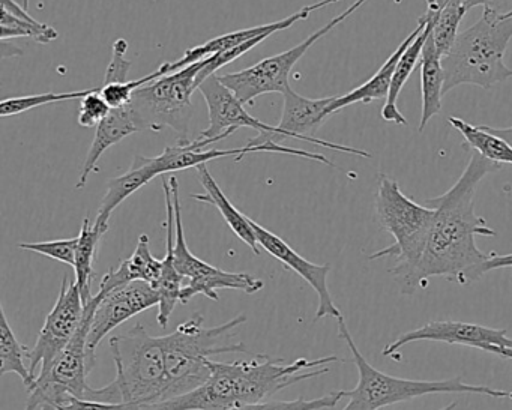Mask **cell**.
<instances>
[{"instance_id": "cell-11", "label": "cell", "mask_w": 512, "mask_h": 410, "mask_svg": "<svg viewBox=\"0 0 512 410\" xmlns=\"http://www.w3.org/2000/svg\"><path fill=\"white\" fill-rule=\"evenodd\" d=\"M83 316H85V301H83L82 292L76 280L70 281L65 277L58 301L53 305L52 311L47 314L37 343L28 352L29 370L32 376L37 377L38 367H40V373L52 367L53 362L73 340Z\"/></svg>"}, {"instance_id": "cell-22", "label": "cell", "mask_w": 512, "mask_h": 410, "mask_svg": "<svg viewBox=\"0 0 512 410\" xmlns=\"http://www.w3.org/2000/svg\"><path fill=\"white\" fill-rule=\"evenodd\" d=\"M139 131L140 128L130 104L110 110L109 115L100 122L95 130L94 142H92L88 157L83 164V170L76 185L77 190H82L88 182L89 176L98 172V161L101 160L107 149L118 145L119 142L127 139L131 134L139 133Z\"/></svg>"}, {"instance_id": "cell-26", "label": "cell", "mask_w": 512, "mask_h": 410, "mask_svg": "<svg viewBox=\"0 0 512 410\" xmlns=\"http://www.w3.org/2000/svg\"><path fill=\"white\" fill-rule=\"evenodd\" d=\"M196 169L205 194H194V199L215 206L223 215L224 221L232 229V232L241 241H244L253 250L254 254H260L259 242H257L256 233H254L253 226H251V218L242 214L232 205V202L227 199L226 194L221 190L220 185L215 181L214 176L209 172L206 164H202Z\"/></svg>"}, {"instance_id": "cell-10", "label": "cell", "mask_w": 512, "mask_h": 410, "mask_svg": "<svg viewBox=\"0 0 512 410\" xmlns=\"http://www.w3.org/2000/svg\"><path fill=\"white\" fill-rule=\"evenodd\" d=\"M170 190H172L173 206H175V266L179 274L187 283L181 292V304H187L197 295H205L212 301H218V290L230 289L254 295L265 287L259 278L244 272H227L223 269L209 265L205 260L199 259L191 253L185 239L184 226H182L181 200H179V185L176 176H170Z\"/></svg>"}, {"instance_id": "cell-12", "label": "cell", "mask_w": 512, "mask_h": 410, "mask_svg": "<svg viewBox=\"0 0 512 410\" xmlns=\"http://www.w3.org/2000/svg\"><path fill=\"white\" fill-rule=\"evenodd\" d=\"M197 91L202 92L206 104H208L209 127L203 131L200 139L220 140L235 134L239 128H253L259 133L256 139H251L250 143L254 146L262 145V143L272 142L283 143L287 139L286 134L278 127L265 124L259 119L253 118L250 113L245 110V104H242L235 97L229 88L221 83L217 74L208 77Z\"/></svg>"}, {"instance_id": "cell-1", "label": "cell", "mask_w": 512, "mask_h": 410, "mask_svg": "<svg viewBox=\"0 0 512 410\" xmlns=\"http://www.w3.org/2000/svg\"><path fill=\"white\" fill-rule=\"evenodd\" d=\"M500 169V164L476 152L470 155L466 169L445 194L427 200V206L434 209V218L424 256L413 277V293L428 287L431 277H442L461 286L479 280V266L488 254L476 247V236L496 238L497 233L476 215V190L488 173Z\"/></svg>"}, {"instance_id": "cell-18", "label": "cell", "mask_w": 512, "mask_h": 410, "mask_svg": "<svg viewBox=\"0 0 512 410\" xmlns=\"http://www.w3.org/2000/svg\"><path fill=\"white\" fill-rule=\"evenodd\" d=\"M253 152H277V154L295 155V157L307 158V160L319 161V163L334 166L328 158L320 154H311V152L302 151V149L289 148V146L281 145V143L265 142L263 145L253 146L251 143L236 149H205L191 148L188 145L170 146L164 149L163 154L155 158L158 173L160 176L166 173L181 172V170L191 169V167H199L202 164H208L209 161L220 160L224 157H236V161L241 160L244 155L253 154Z\"/></svg>"}, {"instance_id": "cell-25", "label": "cell", "mask_w": 512, "mask_h": 410, "mask_svg": "<svg viewBox=\"0 0 512 410\" xmlns=\"http://www.w3.org/2000/svg\"><path fill=\"white\" fill-rule=\"evenodd\" d=\"M161 269H163V259L152 256L148 235H140L133 256L124 260L119 268L112 269L104 275L98 293L104 295L133 281H146L155 287L160 280Z\"/></svg>"}, {"instance_id": "cell-36", "label": "cell", "mask_w": 512, "mask_h": 410, "mask_svg": "<svg viewBox=\"0 0 512 410\" xmlns=\"http://www.w3.org/2000/svg\"><path fill=\"white\" fill-rule=\"evenodd\" d=\"M79 236L70 239H56L46 242H19L17 247L32 253L43 254L50 259L58 260L65 265L73 266L76 263V248Z\"/></svg>"}, {"instance_id": "cell-34", "label": "cell", "mask_w": 512, "mask_h": 410, "mask_svg": "<svg viewBox=\"0 0 512 410\" xmlns=\"http://www.w3.org/2000/svg\"><path fill=\"white\" fill-rule=\"evenodd\" d=\"M347 391H334L314 400L298 398L295 401H262V403L247 404L233 407L229 410H323L337 406L341 398L346 397Z\"/></svg>"}, {"instance_id": "cell-21", "label": "cell", "mask_w": 512, "mask_h": 410, "mask_svg": "<svg viewBox=\"0 0 512 410\" xmlns=\"http://www.w3.org/2000/svg\"><path fill=\"white\" fill-rule=\"evenodd\" d=\"M157 176H160V173H158L155 158L137 155L127 173L119 176V178L112 179L107 184V193L103 197L100 209H98L94 226L106 235L107 230H109L110 217L118 209V206L124 203L128 197L137 193L140 188L148 185Z\"/></svg>"}, {"instance_id": "cell-31", "label": "cell", "mask_w": 512, "mask_h": 410, "mask_svg": "<svg viewBox=\"0 0 512 410\" xmlns=\"http://www.w3.org/2000/svg\"><path fill=\"white\" fill-rule=\"evenodd\" d=\"M0 26H2V31H0V40L2 41L10 40V38L11 40L13 38H32L37 43L49 44L58 40L59 37L56 29L46 23L38 22V20L29 22V20L19 19L4 10H2Z\"/></svg>"}, {"instance_id": "cell-29", "label": "cell", "mask_w": 512, "mask_h": 410, "mask_svg": "<svg viewBox=\"0 0 512 410\" xmlns=\"http://www.w3.org/2000/svg\"><path fill=\"white\" fill-rule=\"evenodd\" d=\"M28 352L29 350L17 340L2 305L0 307V376L8 373L17 374L29 391L35 385L37 377L32 376L31 370L25 365Z\"/></svg>"}, {"instance_id": "cell-28", "label": "cell", "mask_w": 512, "mask_h": 410, "mask_svg": "<svg viewBox=\"0 0 512 410\" xmlns=\"http://www.w3.org/2000/svg\"><path fill=\"white\" fill-rule=\"evenodd\" d=\"M449 124L464 137V148L472 149L478 152L487 160L497 164H511L512 166V146L497 134L487 130L485 125L475 127L463 119L451 116L448 118Z\"/></svg>"}, {"instance_id": "cell-30", "label": "cell", "mask_w": 512, "mask_h": 410, "mask_svg": "<svg viewBox=\"0 0 512 410\" xmlns=\"http://www.w3.org/2000/svg\"><path fill=\"white\" fill-rule=\"evenodd\" d=\"M104 233L97 227L91 226L89 218H85L82 224V230L79 233V241L76 248V263H74V272H76L77 286L82 292L85 305L91 301L94 296L91 293L92 275H94V262L97 257L98 245Z\"/></svg>"}, {"instance_id": "cell-46", "label": "cell", "mask_w": 512, "mask_h": 410, "mask_svg": "<svg viewBox=\"0 0 512 410\" xmlns=\"http://www.w3.org/2000/svg\"><path fill=\"white\" fill-rule=\"evenodd\" d=\"M130 410H148L145 406H142V404H131Z\"/></svg>"}, {"instance_id": "cell-48", "label": "cell", "mask_w": 512, "mask_h": 410, "mask_svg": "<svg viewBox=\"0 0 512 410\" xmlns=\"http://www.w3.org/2000/svg\"><path fill=\"white\" fill-rule=\"evenodd\" d=\"M502 358L511 359L512 361V355H503Z\"/></svg>"}, {"instance_id": "cell-20", "label": "cell", "mask_w": 512, "mask_h": 410, "mask_svg": "<svg viewBox=\"0 0 512 410\" xmlns=\"http://www.w3.org/2000/svg\"><path fill=\"white\" fill-rule=\"evenodd\" d=\"M163 188L167 209V248L160 280H158L155 290L160 295L157 322L161 328H166L176 304L181 302V292L184 289L185 278L179 274L175 266V253H173V248H175V206H173L172 190H170L169 181L166 178L163 179Z\"/></svg>"}, {"instance_id": "cell-40", "label": "cell", "mask_w": 512, "mask_h": 410, "mask_svg": "<svg viewBox=\"0 0 512 410\" xmlns=\"http://www.w3.org/2000/svg\"><path fill=\"white\" fill-rule=\"evenodd\" d=\"M451 4L463 5L467 11L475 7H491L497 10V5H500V0H427V7H433L439 11L445 8L446 5Z\"/></svg>"}, {"instance_id": "cell-4", "label": "cell", "mask_w": 512, "mask_h": 410, "mask_svg": "<svg viewBox=\"0 0 512 410\" xmlns=\"http://www.w3.org/2000/svg\"><path fill=\"white\" fill-rule=\"evenodd\" d=\"M116 377L104 388H89L85 398L106 403L155 404L164 401L166 350L163 337H152L137 323L109 341Z\"/></svg>"}, {"instance_id": "cell-47", "label": "cell", "mask_w": 512, "mask_h": 410, "mask_svg": "<svg viewBox=\"0 0 512 410\" xmlns=\"http://www.w3.org/2000/svg\"><path fill=\"white\" fill-rule=\"evenodd\" d=\"M502 17H503V19H511V17H512V10L511 11H506V13H502Z\"/></svg>"}, {"instance_id": "cell-24", "label": "cell", "mask_w": 512, "mask_h": 410, "mask_svg": "<svg viewBox=\"0 0 512 410\" xmlns=\"http://www.w3.org/2000/svg\"><path fill=\"white\" fill-rule=\"evenodd\" d=\"M437 13H439V10H436V8L427 7V11L424 14L427 25H425L424 31L407 47L406 52L398 61L394 76H392L391 88H389V94L382 109L383 121L392 122V124L400 125V127H406L407 119L404 118L403 113L397 107L398 98H400L401 91H403L407 80L415 71L416 65H418V62H421L422 49H424L425 41H427L431 28H433Z\"/></svg>"}, {"instance_id": "cell-39", "label": "cell", "mask_w": 512, "mask_h": 410, "mask_svg": "<svg viewBox=\"0 0 512 410\" xmlns=\"http://www.w3.org/2000/svg\"><path fill=\"white\" fill-rule=\"evenodd\" d=\"M59 410H130L127 403H106V401L88 400L76 395L70 398Z\"/></svg>"}, {"instance_id": "cell-37", "label": "cell", "mask_w": 512, "mask_h": 410, "mask_svg": "<svg viewBox=\"0 0 512 410\" xmlns=\"http://www.w3.org/2000/svg\"><path fill=\"white\" fill-rule=\"evenodd\" d=\"M110 110L109 104L101 97L100 88L92 89L80 103L79 124L85 128H97Z\"/></svg>"}, {"instance_id": "cell-32", "label": "cell", "mask_w": 512, "mask_h": 410, "mask_svg": "<svg viewBox=\"0 0 512 410\" xmlns=\"http://www.w3.org/2000/svg\"><path fill=\"white\" fill-rule=\"evenodd\" d=\"M466 13V8L457 4L446 5L437 13L431 35H433L434 46L442 58L454 46L458 37V28Z\"/></svg>"}, {"instance_id": "cell-41", "label": "cell", "mask_w": 512, "mask_h": 410, "mask_svg": "<svg viewBox=\"0 0 512 410\" xmlns=\"http://www.w3.org/2000/svg\"><path fill=\"white\" fill-rule=\"evenodd\" d=\"M512 268V253L503 254L499 256L496 253L488 254V259L479 266V278L484 277L487 272L494 271V269Z\"/></svg>"}, {"instance_id": "cell-27", "label": "cell", "mask_w": 512, "mask_h": 410, "mask_svg": "<svg viewBox=\"0 0 512 410\" xmlns=\"http://www.w3.org/2000/svg\"><path fill=\"white\" fill-rule=\"evenodd\" d=\"M443 88H445V71L442 67V56L437 52L430 32L421 55L422 112L419 133H424L431 118L442 112V98L445 95Z\"/></svg>"}, {"instance_id": "cell-33", "label": "cell", "mask_w": 512, "mask_h": 410, "mask_svg": "<svg viewBox=\"0 0 512 410\" xmlns=\"http://www.w3.org/2000/svg\"><path fill=\"white\" fill-rule=\"evenodd\" d=\"M91 91L92 89H88V91L64 92V94L49 92V94L7 98V100L0 103V116H2V118H8V116H17L20 115V113L37 109V107L47 106V104L62 103V101L82 100V98H85Z\"/></svg>"}, {"instance_id": "cell-23", "label": "cell", "mask_w": 512, "mask_h": 410, "mask_svg": "<svg viewBox=\"0 0 512 410\" xmlns=\"http://www.w3.org/2000/svg\"><path fill=\"white\" fill-rule=\"evenodd\" d=\"M425 17L422 16L421 19L418 20V25L416 28L410 32L409 37L404 38L403 43L398 46V49L386 59L385 64L380 67V70L371 77L368 82H365L364 85L358 86V88L353 89V91L347 92V94L340 95V97L335 98L332 106L329 107V112L331 115L334 113L340 112L344 107L353 106V104L364 103L370 104L371 101L382 100V98L388 97L389 88H391L392 76H394L395 68H397L398 61H400L401 56L406 52L407 47L416 40L419 34L425 29Z\"/></svg>"}, {"instance_id": "cell-6", "label": "cell", "mask_w": 512, "mask_h": 410, "mask_svg": "<svg viewBox=\"0 0 512 410\" xmlns=\"http://www.w3.org/2000/svg\"><path fill=\"white\" fill-rule=\"evenodd\" d=\"M376 217L380 229L391 233L394 244L371 254L368 260L394 257L395 265L388 272L397 280L401 295H413V277L427 247L434 209L413 202L397 181L382 175L376 194Z\"/></svg>"}, {"instance_id": "cell-9", "label": "cell", "mask_w": 512, "mask_h": 410, "mask_svg": "<svg viewBox=\"0 0 512 410\" xmlns=\"http://www.w3.org/2000/svg\"><path fill=\"white\" fill-rule=\"evenodd\" d=\"M367 0H356L355 4L350 5L343 13L326 23L319 31L311 34L307 40L302 41L298 46L280 55L272 56V58L263 59L257 62L253 67L247 70L239 71V73L226 74L221 76L220 80L226 88L235 94V97L242 104H253L256 98L265 94H283L289 85V76L293 67L304 58L305 53L323 37L329 34L332 29L349 19L355 11H358Z\"/></svg>"}, {"instance_id": "cell-5", "label": "cell", "mask_w": 512, "mask_h": 410, "mask_svg": "<svg viewBox=\"0 0 512 410\" xmlns=\"http://www.w3.org/2000/svg\"><path fill=\"white\" fill-rule=\"evenodd\" d=\"M511 40L512 17L503 19L496 8L484 7L481 19L458 34L454 46L442 58L443 94L461 85L490 89L512 79V70L503 61Z\"/></svg>"}, {"instance_id": "cell-13", "label": "cell", "mask_w": 512, "mask_h": 410, "mask_svg": "<svg viewBox=\"0 0 512 410\" xmlns=\"http://www.w3.org/2000/svg\"><path fill=\"white\" fill-rule=\"evenodd\" d=\"M98 295H100V302L95 310L88 337V358L91 370L95 367V350L109 332L130 320L131 317L160 304V295L157 290L146 281H133L112 292L104 295L98 293Z\"/></svg>"}, {"instance_id": "cell-8", "label": "cell", "mask_w": 512, "mask_h": 410, "mask_svg": "<svg viewBox=\"0 0 512 410\" xmlns=\"http://www.w3.org/2000/svg\"><path fill=\"white\" fill-rule=\"evenodd\" d=\"M203 61L167 74L134 92L130 107L140 131H161L169 127L178 134L179 145H188V128L193 116L196 80Z\"/></svg>"}, {"instance_id": "cell-19", "label": "cell", "mask_w": 512, "mask_h": 410, "mask_svg": "<svg viewBox=\"0 0 512 410\" xmlns=\"http://www.w3.org/2000/svg\"><path fill=\"white\" fill-rule=\"evenodd\" d=\"M337 2H341V0H320V2L308 5V7L299 10L298 13L280 20V22L254 26V28L241 29V31L232 32V34L221 35V37L214 38V40L208 41V43L202 44V46L188 49L187 52H185L184 58L176 62H167V64L161 65L160 70L163 71L164 76H167V74L176 73V71L182 70V68L188 67V65L205 61L209 56L235 49V47L241 46V44L247 43V41L254 40V38L260 37V35H269V37H271V35L286 31V29L292 28L295 23L307 19L314 11L322 10V8L337 4Z\"/></svg>"}, {"instance_id": "cell-44", "label": "cell", "mask_w": 512, "mask_h": 410, "mask_svg": "<svg viewBox=\"0 0 512 410\" xmlns=\"http://www.w3.org/2000/svg\"><path fill=\"white\" fill-rule=\"evenodd\" d=\"M494 130L499 131V133H503V134H512V127H508V128H494Z\"/></svg>"}, {"instance_id": "cell-45", "label": "cell", "mask_w": 512, "mask_h": 410, "mask_svg": "<svg viewBox=\"0 0 512 410\" xmlns=\"http://www.w3.org/2000/svg\"><path fill=\"white\" fill-rule=\"evenodd\" d=\"M458 406L457 401H452L451 404H448V406L442 407L440 410H455V407Z\"/></svg>"}, {"instance_id": "cell-43", "label": "cell", "mask_w": 512, "mask_h": 410, "mask_svg": "<svg viewBox=\"0 0 512 410\" xmlns=\"http://www.w3.org/2000/svg\"><path fill=\"white\" fill-rule=\"evenodd\" d=\"M487 130L488 131H491V133H494V134H497V136H500L502 137V139H505L506 142L509 143V145L512 146V134H503V133H499V131H496L494 130L493 127H487Z\"/></svg>"}, {"instance_id": "cell-42", "label": "cell", "mask_w": 512, "mask_h": 410, "mask_svg": "<svg viewBox=\"0 0 512 410\" xmlns=\"http://www.w3.org/2000/svg\"><path fill=\"white\" fill-rule=\"evenodd\" d=\"M484 352L494 353V355H512V349H508V347H499V346H488Z\"/></svg>"}, {"instance_id": "cell-7", "label": "cell", "mask_w": 512, "mask_h": 410, "mask_svg": "<svg viewBox=\"0 0 512 410\" xmlns=\"http://www.w3.org/2000/svg\"><path fill=\"white\" fill-rule=\"evenodd\" d=\"M337 325L338 334L349 346L359 373L358 385L352 391H347L346 397L349 398V403L343 410H380L382 407L404 403V401L430 394H478L499 398V400L502 398L512 400V392L490 388V386L470 385L463 382L461 377L431 382V380H410L389 376L374 368L365 359L353 341L343 316L338 317Z\"/></svg>"}, {"instance_id": "cell-14", "label": "cell", "mask_w": 512, "mask_h": 410, "mask_svg": "<svg viewBox=\"0 0 512 410\" xmlns=\"http://www.w3.org/2000/svg\"><path fill=\"white\" fill-rule=\"evenodd\" d=\"M415 341H439V343L461 344L485 350L488 346L508 347L512 349V338L506 329L487 328L475 323L458 320H434L421 328L400 335L397 340L383 349V356L397 359L398 350Z\"/></svg>"}, {"instance_id": "cell-2", "label": "cell", "mask_w": 512, "mask_h": 410, "mask_svg": "<svg viewBox=\"0 0 512 410\" xmlns=\"http://www.w3.org/2000/svg\"><path fill=\"white\" fill-rule=\"evenodd\" d=\"M338 356L299 358L284 364L281 358L256 355L253 361H211V376L199 388L163 403L142 404L148 410H229L262 403L277 392L328 373L326 365Z\"/></svg>"}, {"instance_id": "cell-15", "label": "cell", "mask_w": 512, "mask_h": 410, "mask_svg": "<svg viewBox=\"0 0 512 410\" xmlns=\"http://www.w3.org/2000/svg\"><path fill=\"white\" fill-rule=\"evenodd\" d=\"M283 98V115H281V121L277 127L289 139L313 143V145L322 146V148L346 152V154L358 155V157L362 158H371L370 152L317 139V131L332 116L331 112H329V107L332 106L337 97L311 100V98H305L302 95L296 94L292 88H287L283 92Z\"/></svg>"}, {"instance_id": "cell-17", "label": "cell", "mask_w": 512, "mask_h": 410, "mask_svg": "<svg viewBox=\"0 0 512 410\" xmlns=\"http://www.w3.org/2000/svg\"><path fill=\"white\" fill-rule=\"evenodd\" d=\"M251 226H253L254 233H256L259 247H262L266 253L271 254L275 259L280 260L290 271L304 278V281H307L313 287L314 292L319 296L316 320L323 319V317L338 319V317L343 316L337 305L334 304V299H332L331 292H329L328 275L331 272V265H316V263L304 259L284 239H281L275 233L269 232L268 229L260 226L256 221L251 220Z\"/></svg>"}, {"instance_id": "cell-16", "label": "cell", "mask_w": 512, "mask_h": 410, "mask_svg": "<svg viewBox=\"0 0 512 410\" xmlns=\"http://www.w3.org/2000/svg\"><path fill=\"white\" fill-rule=\"evenodd\" d=\"M98 302H100V295L97 293L85 305V316H83L82 323L74 334L73 340L68 343L64 352L58 356L49 370L38 373L35 382L52 383V385L61 386L62 389L76 397L85 398L86 392L91 388L86 382V377L91 371L88 358V337Z\"/></svg>"}, {"instance_id": "cell-35", "label": "cell", "mask_w": 512, "mask_h": 410, "mask_svg": "<svg viewBox=\"0 0 512 410\" xmlns=\"http://www.w3.org/2000/svg\"><path fill=\"white\" fill-rule=\"evenodd\" d=\"M163 76L164 74L158 68L155 73L149 74V76L143 77V79L134 80V82L103 83V86H100V94L104 101L109 104L110 109H119V107H125L131 103L134 92L137 89L148 85V83L155 82V80L161 79Z\"/></svg>"}, {"instance_id": "cell-38", "label": "cell", "mask_w": 512, "mask_h": 410, "mask_svg": "<svg viewBox=\"0 0 512 410\" xmlns=\"http://www.w3.org/2000/svg\"><path fill=\"white\" fill-rule=\"evenodd\" d=\"M127 52L128 41L124 40V38H118L113 43L112 61H110L109 67H107L104 83L127 82L128 73H130V68L133 67V62L125 59Z\"/></svg>"}, {"instance_id": "cell-3", "label": "cell", "mask_w": 512, "mask_h": 410, "mask_svg": "<svg viewBox=\"0 0 512 410\" xmlns=\"http://www.w3.org/2000/svg\"><path fill=\"white\" fill-rule=\"evenodd\" d=\"M247 316L205 328L202 314L196 313L181 323L172 334L164 335L166 350V389L164 401L181 397L202 386L211 376V361L223 353H245L247 346L238 341V329ZM163 403V401H161Z\"/></svg>"}]
</instances>
